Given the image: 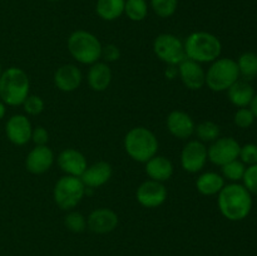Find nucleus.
<instances>
[{"label": "nucleus", "instance_id": "obj_8", "mask_svg": "<svg viewBox=\"0 0 257 256\" xmlns=\"http://www.w3.org/2000/svg\"><path fill=\"white\" fill-rule=\"evenodd\" d=\"M153 52L158 59L165 62L167 65L175 67L187 58L183 43L176 35L170 33H163L156 37L153 42Z\"/></svg>", "mask_w": 257, "mask_h": 256}, {"label": "nucleus", "instance_id": "obj_18", "mask_svg": "<svg viewBox=\"0 0 257 256\" xmlns=\"http://www.w3.org/2000/svg\"><path fill=\"white\" fill-rule=\"evenodd\" d=\"M167 130L173 137L187 140L195 133L196 124L192 117L183 110H172L166 120Z\"/></svg>", "mask_w": 257, "mask_h": 256}, {"label": "nucleus", "instance_id": "obj_25", "mask_svg": "<svg viewBox=\"0 0 257 256\" xmlns=\"http://www.w3.org/2000/svg\"><path fill=\"white\" fill-rule=\"evenodd\" d=\"M240 77H243V80H251L257 77V54L252 52H246L240 55L237 62Z\"/></svg>", "mask_w": 257, "mask_h": 256}, {"label": "nucleus", "instance_id": "obj_11", "mask_svg": "<svg viewBox=\"0 0 257 256\" xmlns=\"http://www.w3.org/2000/svg\"><path fill=\"white\" fill-rule=\"evenodd\" d=\"M136 198L138 203L146 208L160 207L167 200V188L162 182L147 180L141 183L136 191Z\"/></svg>", "mask_w": 257, "mask_h": 256}, {"label": "nucleus", "instance_id": "obj_38", "mask_svg": "<svg viewBox=\"0 0 257 256\" xmlns=\"http://www.w3.org/2000/svg\"><path fill=\"white\" fill-rule=\"evenodd\" d=\"M250 109H251V112L253 113V115H255V118H257V94L253 95L252 100H251Z\"/></svg>", "mask_w": 257, "mask_h": 256}, {"label": "nucleus", "instance_id": "obj_36", "mask_svg": "<svg viewBox=\"0 0 257 256\" xmlns=\"http://www.w3.org/2000/svg\"><path fill=\"white\" fill-rule=\"evenodd\" d=\"M32 141L35 143V146H47L49 141V133L42 125L33 128L32 132Z\"/></svg>", "mask_w": 257, "mask_h": 256}, {"label": "nucleus", "instance_id": "obj_30", "mask_svg": "<svg viewBox=\"0 0 257 256\" xmlns=\"http://www.w3.org/2000/svg\"><path fill=\"white\" fill-rule=\"evenodd\" d=\"M64 226L74 233H80L87 228V218L78 211H69L64 217Z\"/></svg>", "mask_w": 257, "mask_h": 256}, {"label": "nucleus", "instance_id": "obj_39", "mask_svg": "<svg viewBox=\"0 0 257 256\" xmlns=\"http://www.w3.org/2000/svg\"><path fill=\"white\" fill-rule=\"evenodd\" d=\"M5 113H7V107H5V103L0 100V120L4 118Z\"/></svg>", "mask_w": 257, "mask_h": 256}, {"label": "nucleus", "instance_id": "obj_33", "mask_svg": "<svg viewBox=\"0 0 257 256\" xmlns=\"http://www.w3.org/2000/svg\"><path fill=\"white\" fill-rule=\"evenodd\" d=\"M243 186L247 188L251 195L257 196V163L251 165L246 168L245 175H243Z\"/></svg>", "mask_w": 257, "mask_h": 256}, {"label": "nucleus", "instance_id": "obj_4", "mask_svg": "<svg viewBox=\"0 0 257 256\" xmlns=\"http://www.w3.org/2000/svg\"><path fill=\"white\" fill-rule=\"evenodd\" d=\"M30 80L27 73L18 67H10L0 75V99L5 104L22 105L29 95Z\"/></svg>", "mask_w": 257, "mask_h": 256}, {"label": "nucleus", "instance_id": "obj_35", "mask_svg": "<svg viewBox=\"0 0 257 256\" xmlns=\"http://www.w3.org/2000/svg\"><path fill=\"white\" fill-rule=\"evenodd\" d=\"M120 50L115 44H107L102 47V54L100 58L104 59L105 63H112L119 59Z\"/></svg>", "mask_w": 257, "mask_h": 256}, {"label": "nucleus", "instance_id": "obj_5", "mask_svg": "<svg viewBox=\"0 0 257 256\" xmlns=\"http://www.w3.org/2000/svg\"><path fill=\"white\" fill-rule=\"evenodd\" d=\"M67 47L68 52L78 63L92 65L100 59L103 45L93 33L79 29L69 35Z\"/></svg>", "mask_w": 257, "mask_h": 256}, {"label": "nucleus", "instance_id": "obj_28", "mask_svg": "<svg viewBox=\"0 0 257 256\" xmlns=\"http://www.w3.org/2000/svg\"><path fill=\"white\" fill-rule=\"evenodd\" d=\"M222 171V177L226 180L231 181V182H237V181L242 180L243 175H245V163L241 162L240 160H233L231 162L226 163L221 167Z\"/></svg>", "mask_w": 257, "mask_h": 256}, {"label": "nucleus", "instance_id": "obj_31", "mask_svg": "<svg viewBox=\"0 0 257 256\" xmlns=\"http://www.w3.org/2000/svg\"><path fill=\"white\" fill-rule=\"evenodd\" d=\"M23 108H24V112L29 115H38L44 110V100L42 97L35 94H29L25 100L23 102Z\"/></svg>", "mask_w": 257, "mask_h": 256}, {"label": "nucleus", "instance_id": "obj_27", "mask_svg": "<svg viewBox=\"0 0 257 256\" xmlns=\"http://www.w3.org/2000/svg\"><path fill=\"white\" fill-rule=\"evenodd\" d=\"M195 133L201 142L212 143L213 141L220 138L221 130L217 123L212 122V120H205V122H201L196 125Z\"/></svg>", "mask_w": 257, "mask_h": 256}, {"label": "nucleus", "instance_id": "obj_7", "mask_svg": "<svg viewBox=\"0 0 257 256\" xmlns=\"http://www.w3.org/2000/svg\"><path fill=\"white\" fill-rule=\"evenodd\" d=\"M85 195V185L80 177L63 176L55 182L53 190L54 202L60 210L70 211L78 206Z\"/></svg>", "mask_w": 257, "mask_h": 256}, {"label": "nucleus", "instance_id": "obj_2", "mask_svg": "<svg viewBox=\"0 0 257 256\" xmlns=\"http://www.w3.org/2000/svg\"><path fill=\"white\" fill-rule=\"evenodd\" d=\"M186 57L200 63H212L218 59L222 52V44L215 34L208 32H193L186 38Z\"/></svg>", "mask_w": 257, "mask_h": 256}, {"label": "nucleus", "instance_id": "obj_23", "mask_svg": "<svg viewBox=\"0 0 257 256\" xmlns=\"http://www.w3.org/2000/svg\"><path fill=\"white\" fill-rule=\"evenodd\" d=\"M225 186V180L216 172H205L196 180V188L203 196L218 195Z\"/></svg>", "mask_w": 257, "mask_h": 256}, {"label": "nucleus", "instance_id": "obj_10", "mask_svg": "<svg viewBox=\"0 0 257 256\" xmlns=\"http://www.w3.org/2000/svg\"><path fill=\"white\" fill-rule=\"evenodd\" d=\"M208 161L207 147L198 140L188 141L181 152V166L188 173H197L205 168Z\"/></svg>", "mask_w": 257, "mask_h": 256}, {"label": "nucleus", "instance_id": "obj_6", "mask_svg": "<svg viewBox=\"0 0 257 256\" xmlns=\"http://www.w3.org/2000/svg\"><path fill=\"white\" fill-rule=\"evenodd\" d=\"M240 78L236 60L231 58H218L211 63L206 72V84L213 92L227 90Z\"/></svg>", "mask_w": 257, "mask_h": 256}, {"label": "nucleus", "instance_id": "obj_32", "mask_svg": "<svg viewBox=\"0 0 257 256\" xmlns=\"http://www.w3.org/2000/svg\"><path fill=\"white\" fill-rule=\"evenodd\" d=\"M233 122H235V124L237 125L238 128H248L253 124V122H255V115L251 112L250 108H240V109H237V112L235 113Z\"/></svg>", "mask_w": 257, "mask_h": 256}, {"label": "nucleus", "instance_id": "obj_37", "mask_svg": "<svg viewBox=\"0 0 257 256\" xmlns=\"http://www.w3.org/2000/svg\"><path fill=\"white\" fill-rule=\"evenodd\" d=\"M176 74H178V73H177V68H176L175 65H168V69L166 70V75H167V77L170 78V79H173Z\"/></svg>", "mask_w": 257, "mask_h": 256}, {"label": "nucleus", "instance_id": "obj_26", "mask_svg": "<svg viewBox=\"0 0 257 256\" xmlns=\"http://www.w3.org/2000/svg\"><path fill=\"white\" fill-rule=\"evenodd\" d=\"M124 14L132 22H142L148 15L147 0H125Z\"/></svg>", "mask_w": 257, "mask_h": 256}, {"label": "nucleus", "instance_id": "obj_21", "mask_svg": "<svg viewBox=\"0 0 257 256\" xmlns=\"http://www.w3.org/2000/svg\"><path fill=\"white\" fill-rule=\"evenodd\" d=\"M146 173L150 180L163 183L172 177L173 165L165 156L156 155L148 162H146Z\"/></svg>", "mask_w": 257, "mask_h": 256}, {"label": "nucleus", "instance_id": "obj_9", "mask_svg": "<svg viewBox=\"0 0 257 256\" xmlns=\"http://www.w3.org/2000/svg\"><path fill=\"white\" fill-rule=\"evenodd\" d=\"M241 146L235 138L232 137H221L217 138L211 143L207 148L208 161L216 166L222 167L226 163L233 160H237L240 155Z\"/></svg>", "mask_w": 257, "mask_h": 256}, {"label": "nucleus", "instance_id": "obj_24", "mask_svg": "<svg viewBox=\"0 0 257 256\" xmlns=\"http://www.w3.org/2000/svg\"><path fill=\"white\" fill-rule=\"evenodd\" d=\"M125 0H97L95 13L105 22H113L124 14Z\"/></svg>", "mask_w": 257, "mask_h": 256}, {"label": "nucleus", "instance_id": "obj_13", "mask_svg": "<svg viewBox=\"0 0 257 256\" xmlns=\"http://www.w3.org/2000/svg\"><path fill=\"white\" fill-rule=\"evenodd\" d=\"M177 73L183 85L190 90H200L206 84V72L200 63L186 58L177 65Z\"/></svg>", "mask_w": 257, "mask_h": 256}, {"label": "nucleus", "instance_id": "obj_40", "mask_svg": "<svg viewBox=\"0 0 257 256\" xmlns=\"http://www.w3.org/2000/svg\"><path fill=\"white\" fill-rule=\"evenodd\" d=\"M2 73H3V69H2V64H0V75H2Z\"/></svg>", "mask_w": 257, "mask_h": 256}, {"label": "nucleus", "instance_id": "obj_17", "mask_svg": "<svg viewBox=\"0 0 257 256\" xmlns=\"http://www.w3.org/2000/svg\"><path fill=\"white\" fill-rule=\"evenodd\" d=\"M83 80L82 72L74 64H64L58 68L54 72L53 82L59 90L70 93L77 90L80 87Z\"/></svg>", "mask_w": 257, "mask_h": 256}, {"label": "nucleus", "instance_id": "obj_15", "mask_svg": "<svg viewBox=\"0 0 257 256\" xmlns=\"http://www.w3.org/2000/svg\"><path fill=\"white\" fill-rule=\"evenodd\" d=\"M54 163V152L48 146H35L25 158V167L32 175L48 172Z\"/></svg>", "mask_w": 257, "mask_h": 256}, {"label": "nucleus", "instance_id": "obj_29", "mask_svg": "<svg viewBox=\"0 0 257 256\" xmlns=\"http://www.w3.org/2000/svg\"><path fill=\"white\" fill-rule=\"evenodd\" d=\"M151 8L160 18H170L176 13L178 0H150Z\"/></svg>", "mask_w": 257, "mask_h": 256}, {"label": "nucleus", "instance_id": "obj_1", "mask_svg": "<svg viewBox=\"0 0 257 256\" xmlns=\"http://www.w3.org/2000/svg\"><path fill=\"white\" fill-rule=\"evenodd\" d=\"M217 206L221 215L230 221H242L252 208V196L247 188L237 182L223 186L218 192Z\"/></svg>", "mask_w": 257, "mask_h": 256}, {"label": "nucleus", "instance_id": "obj_22", "mask_svg": "<svg viewBox=\"0 0 257 256\" xmlns=\"http://www.w3.org/2000/svg\"><path fill=\"white\" fill-rule=\"evenodd\" d=\"M255 92L247 80H240L233 83L227 89V97L233 105L238 108H245L250 105Z\"/></svg>", "mask_w": 257, "mask_h": 256}, {"label": "nucleus", "instance_id": "obj_41", "mask_svg": "<svg viewBox=\"0 0 257 256\" xmlns=\"http://www.w3.org/2000/svg\"><path fill=\"white\" fill-rule=\"evenodd\" d=\"M48 2H60V0H48Z\"/></svg>", "mask_w": 257, "mask_h": 256}, {"label": "nucleus", "instance_id": "obj_20", "mask_svg": "<svg viewBox=\"0 0 257 256\" xmlns=\"http://www.w3.org/2000/svg\"><path fill=\"white\" fill-rule=\"evenodd\" d=\"M88 84L94 92H104L112 82V70L105 62H97L88 70Z\"/></svg>", "mask_w": 257, "mask_h": 256}, {"label": "nucleus", "instance_id": "obj_3", "mask_svg": "<svg viewBox=\"0 0 257 256\" xmlns=\"http://www.w3.org/2000/svg\"><path fill=\"white\" fill-rule=\"evenodd\" d=\"M123 146L133 161L146 163L157 155L160 143L152 131L140 125L128 131L124 136Z\"/></svg>", "mask_w": 257, "mask_h": 256}, {"label": "nucleus", "instance_id": "obj_12", "mask_svg": "<svg viewBox=\"0 0 257 256\" xmlns=\"http://www.w3.org/2000/svg\"><path fill=\"white\" fill-rule=\"evenodd\" d=\"M32 122L24 114L12 115L5 124L8 140L15 146H24L32 141Z\"/></svg>", "mask_w": 257, "mask_h": 256}, {"label": "nucleus", "instance_id": "obj_19", "mask_svg": "<svg viewBox=\"0 0 257 256\" xmlns=\"http://www.w3.org/2000/svg\"><path fill=\"white\" fill-rule=\"evenodd\" d=\"M112 175V166L105 161H99V162L88 166L84 173L80 176V180L83 181L85 187L97 188L104 186L110 180Z\"/></svg>", "mask_w": 257, "mask_h": 256}, {"label": "nucleus", "instance_id": "obj_14", "mask_svg": "<svg viewBox=\"0 0 257 256\" xmlns=\"http://www.w3.org/2000/svg\"><path fill=\"white\" fill-rule=\"evenodd\" d=\"M118 215L113 210L107 207L95 208L89 213L87 218V227L92 232L104 235L115 230L118 226Z\"/></svg>", "mask_w": 257, "mask_h": 256}, {"label": "nucleus", "instance_id": "obj_34", "mask_svg": "<svg viewBox=\"0 0 257 256\" xmlns=\"http://www.w3.org/2000/svg\"><path fill=\"white\" fill-rule=\"evenodd\" d=\"M238 158L245 165H256L257 163V145L253 143H247L243 147H241Z\"/></svg>", "mask_w": 257, "mask_h": 256}, {"label": "nucleus", "instance_id": "obj_16", "mask_svg": "<svg viewBox=\"0 0 257 256\" xmlns=\"http://www.w3.org/2000/svg\"><path fill=\"white\" fill-rule=\"evenodd\" d=\"M58 166L68 176L80 177L87 170L88 162L85 156L74 148H65L58 156Z\"/></svg>", "mask_w": 257, "mask_h": 256}]
</instances>
